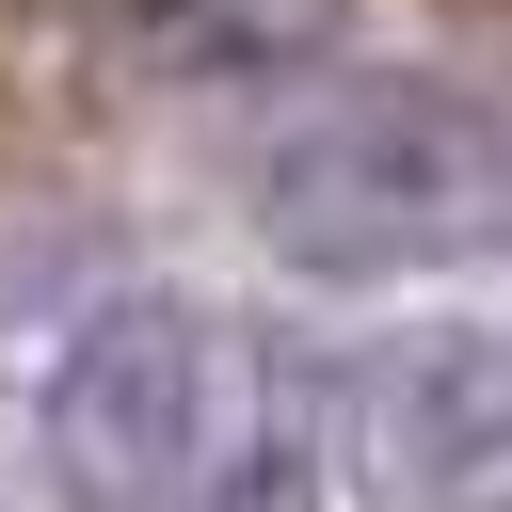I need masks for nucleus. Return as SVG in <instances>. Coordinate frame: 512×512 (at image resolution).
I'll list each match as a JSON object with an SVG mask.
<instances>
[{"instance_id":"f257e3e1","label":"nucleus","mask_w":512,"mask_h":512,"mask_svg":"<svg viewBox=\"0 0 512 512\" xmlns=\"http://www.w3.org/2000/svg\"><path fill=\"white\" fill-rule=\"evenodd\" d=\"M272 432L288 416L208 304H112L48 384V464L80 512H208Z\"/></svg>"},{"instance_id":"f03ea898","label":"nucleus","mask_w":512,"mask_h":512,"mask_svg":"<svg viewBox=\"0 0 512 512\" xmlns=\"http://www.w3.org/2000/svg\"><path fill=\"white\" fill-rule=\"evenodd\" d=\"M480 208H496V144L448 96H416V80H336L256 160V224L304 272H400V256L464 240Z\"/></svg>"},{"instance_id":"7ed1b4c3","label":"nucleus","mask_w":512,"mask_h":512,"mask_svg":"<svg viewBox=\"0 0 512 512\" xmlns=\"http://www.w3.org/2000/svg\"><path fill=\"white\" fill-rule=\"evenodd\" d=\"M352 432H368V464L400 496L496 464L512 448V320H416V336H384L368 384H352Z\"/></svg>"},{"instance_id":"20e7f679","label":"nucleus","mask_w":512,"mask_h":512,"mask_svg":"<svg viewBox=\"0 0 512 512\" xmlns=\"http://www.w3.org/2000/svg\"><path fill=\"white\" fill-rule=\"evenodd\" d=\"M480 512H512V496H480Z\"/></svg>"}]
</instances>
